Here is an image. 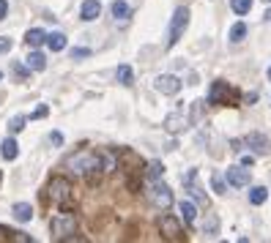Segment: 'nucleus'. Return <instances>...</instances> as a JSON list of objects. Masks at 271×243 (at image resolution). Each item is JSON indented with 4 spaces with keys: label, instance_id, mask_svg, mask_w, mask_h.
<instances>
[{
    "label": "nucleus",
    "instance_id": "1",
    "mask_svg": "<svg viewBox=\"0 0 271 243\" xmlns=\"http://www.w3.org/2000/svg\"><path fill=\"white\" fill-rule=\"evenodd\" d=\"M47 194H50V200L55 202L60 208H71V180L63 178V175H55V178L50 180V186H47Z\"/></svg>",
    "mask_w": 271,
    "mask_h": 243
},
{
    "label": "nucleus",
    "instance_id": "2",
    "mask_svg": "<svg viewBox=\"0 0 271 243\" xmlns=\"http://www.w3.org/2000/svg\"><path fill=\"white\" fill-rule=\"evenodd\" d=\"M186 28H189V9H175V14H173V19H170V30H167V46H175L184 38V33H186Z\"/></svg>",
    "mask_w": 271,
    "mask_h": 243
},
{
    "label": "nucleus",
    "instance_id": "3",
    "mask_svg": "<svg viewBox=\"0 0 271 243\" xmlns=\"http://www.w3.org/2000/svg\"><path fill=\"white\" fill-rule=\"evenodd\" d=\"M74 229H77V219H74V213H58L52 216L50 221V232L55 240H66L69 235H74Z\"/></svg>",
    "mask_w": 271,
    "mask_h": 243
},
{
    "label": "nucleus",
    "instance_id": "4",
    "mask_svg": "<svg viewBox=\"0 0 271 243\" xmlns=\"http://www.w3.org/2000/svg\"><path fill=\"white\" fill-rule=\"evenodd\" d=\"M148 200H151L153 208H159V211H167V208L173 205V191L167 183H162V180H153V186L148 188Z\"/></svg>",
    "mask_w": 271,
    "mask_h": 243
},
{
    "label": "nucleus",
    "instance_id": "5",
    "mask_svg": "<svg viewBox=\"0 0 271 243\" xmlns=\"http://www.w3.org/2000/svg\"><path fill=\"white\" fill-rule=\"evenodd\" d=\"M159 232L165 235L167 240H184V229H181V224H178V219L175 216H159Z\"/></svg>",
    "mask_w": 271,
    "mask_h": 243
},
{
    "label": "nucleus",
    "instance_id": "6",
    "mask_svg": "<svg viewBox=\"0 0 271 243\" xmlns=\"http://www.w3.org/2000/svg\"><path fill=\"white\" fill-rule=\"evenodd\" d=\"M153 87H157L162 96H175V93L181 90V79L175 77V74H159Z\"/></svg>",
    "mask_w": 271,
    "mask_h": 243
},
{
    "label": "nucleus",
    "instance_id": "7",
    "mask_svg": "<svg viewBox=\"0 0 271 243\" xmlns=\"http://www.w3.org/2000/svg\"><path fill=\"white\" fill-rule=\"evenodd\" d=\"M225 178H227V183H230V186H236V188L249 186V170H247L244 164L227 167V170H225Z\"/></svg>",
    "mask_w": 271,
    "mask_h": 243
},
{
    "label": "nucleus",
    "instance_id": "8",
    "mask_svg": "<svg viewBox=\"0 0 271 243\" xmlns=\"http://www.w3.org/2000/svg\"><path fill=\"white\" fill-rule=\"evenodd\" d=\"M181 180H184V186L189 188V194H192V197L198 200L203 208H208V197H206V191H203V188L198 186V172H195V170H189V172H186Z\"/></svg>",
    "mask_w": 271,
    "mask_h": 243
},
{
    "label": "nucleus",
    "instance_id": "9",
    "mask_svg": "<svg viewBox=\"0 0 271 243\" xmlns=\"http://www.w3.org/2000/svg\"><path fill=\"white\" fill-rule=\"evenodd\" d=\"M244 142H247V148H252V151H255V156H266V153H268V137H266V134H260V131L247 134Z\"/></svg>",
    "mask_w": 271,
    "mask_h": 243
},
{
    "label": "nucleus",
    "instance_id": "10",
    "mask_svg": "<svg viewBox=\"0 0 271 243\" xmlns=\"http://www.w3.org/2000/svg\"><path fill=\"white\" fill-rule=\"evenodd\" d=\"M227 93H230L227 82L216 79V82L211 85V93H208V104H227Z\"/></svg>",
    "mask_w": 271,
    "mask_h": 243
},
{
    "label": "nucleus",
    "instance_id": "11",
    "mask_svg": "<svg viewBox=\"0 0 271 243\" xmlns=\"http://www.w3.org/2000/svg\"><path fill=\"white\" fill-rule=\"evenodd\" d=\"M186 123H189V120L184 118V112H170V115L165 118V129L170 131V134L184 131V129H186Z\"/></svg>",
    "mask_w": 271,
    "mask_h": 243
},
{
    "label": "nucleus",
    "instance_id": "12",
    "mask_svg": "<svg viewBox=\"0 0 271 243\" xmlns=\"http://www.w3.org/2000/svg\"><path fill=\"white\" fill-rule=\"evenodd\" d=\"M0 156H3L6 161H14L19 156V145H17L14 137H6L3 142H0Z\"/></svg>",
    "mask_w": 271,
    "mask_h": 243
},
{
    "label": "nucleus",
    "instance_id": "13",
    "mask_svg": "<svg viewBox=\"0 0 271 243\" xmlns=\"http://www.w3.org/2000/svg\"><path fill=\"white\" fill-rule=\"evenodd\" d=\"M99 14H101V3H99V0H85L83 9H80V17H83L85 22H93Z\"/></svg>",
    "mask_w": 271,
    "mask_h": 243
},
{
    "label": "nucleus",
    "instance_id": "14",
    "mask_svg": "<svg viewBox=\"0 0 271 243\" xmlns=\"http://www.w3.org/2000/svg\"><path fill=\"white\" fill-rule=\"evenodd\" d=\"M110 11H112V17H115V22H126L129 14H132V9H129L126 0H115V3L110 6Z\"/></svg>",
    "mask_w": 271,
    "mask_h": 243
},
{
    "label": "nucleus",
    "instance_id": "15",
    "mask_svg": "<svg viewBox=\"0 0 271 243\" xmlns=\"http://www.w3.org/2000/svg\"><path fill=\"white\" fill-rule=\"evenodd\" d=\"M11 213H14V219L17 221H30L33 219V208H30V202H17L14 208H11Z\"/></svg>",
    "mask_w": 271,
    "mask_h": 243
},
{
    "label": "nucleus",
    "instance_id": "16",
    "mask_svg": "<svg viewBox=\"0 0 271 243\" xmlns=\"http://www.w3.org/2000/svg\"><path fill=\"white\" fill-rule=\"evenodd\" d=\"M25 44H28V46H33V50H36V46L47 44V33H44L42 28H33V30H28V33H25Z\"/></svg>",
    "mask_w": 271,
    "mask_h": 243
},
{
    "label": "nucleus",
    "instance_id": "17",
    "mask_svg": "<svg viewBox=\"0 0 271 243\" xmlns=\"http://www.w3.org/2000/svg\"><path fill=\"white\" fill-rule=\"evenodd\" d=\"M25 63L30 66V71H44L47 69V58H44V52H38V50H33Z\"/></svg>",
    "mask_w": 271,
    "mask_h": 243
},
{
    "label": "nucleus",
    "instance_id": "18",
    "mask_svg": "<svg viewBox=\"0 0 271 243\" xmlns=\"http://www.w3.org/2000/svg\"><path fill=\"white\" fill-rule=\"evenodd\" d=\"M178 211H181V216H184L186 224H195V219H198V208H195L192 200H184V202L178 205Z\"/></svg>",
    "mask_w": 271,
    "mask_h": 243
},
{
    "label": "nucleus",
    "instance_id": "19",
    "mask_svg": "<svg viewBox=\"0 0 271 243\" xmlns=\"http://www.w3.org/2000/svg\"><path fill=\"white\" fill-rule=\"evenodd\" d=\"M47 46H50L52 52H63L66 50V36L63 33H50V36H47Z\"/></svg>",
    "mask_w": 271,
    "mask_h": 243
},
{
    "label": "nucleus",
    "instance_id": "20",
    "mask_svg": "<svg viewBox=\"0 0 271 243\" xmlns=\"http://www.w3.org/2000/svg\"><path fill=\"white\" fill-rule=\"evenodd\" d=\"M266 200H268V188L266 186H252L249 188V202H252V205H263Z\"/></svg>",
    "mask_w": 271,
    "mask_h": 243
},
{
    "label": "nucleus",
    "instance_id": "21",
    "mask_svg": "<svg viewBox=\"0 0 271 243\" xmlns=\"http://www.w3.org/2000/svg\"><path fill=\"white\" fill-rule=\"evenodd\" d=\"M244 36H247V25H244V22H236L233 28H230V41H233V44H241Z\"/></svg>",
    "mask_w": 271,
    "mask_h": 243
},
{
    "label": "nucleus",
    "instance_id": "22",
    "mask_svg": "<svg viewBox=\"0 0 271 243\" xmlns=\"http://www.w3.org/2000/svg\"><path fill=\"white\" fill-rule=\"evenodd\" d=\"M25 123H28V118H25V115H14V118L9 120V131L11 134H19L25 129Z\"/></svg>",
    "mask_w": 271,
    "mask_h": 243
},
{
    "label": "nucleus",
    "instance_id": "23",
    "mask_svg": "<svg viewBox=\"0 0 271 243\" xmlns=\"http://www.w3.org/2000/svg\"><path fill=\"white\" fill-rule=\"evenodd\" d=\"M162 175H165V164H162V161H151V164H148V178L162 180Z\"/></svg>",
    "mask_w": 271,
    "mask_h": 243
},
{
    "label": "nucleus",
    "instance_id": "24",
    "mask_svg": "<svg viewBox=\"0 0 271 243\" xmlns=\"http://www.w3.org/2000/svg\"><path fill=\"white\" fill-rule=\"evenodd\" d=\"M132 79H134L132 69H129V66H118V82L129 87V85H132Z\"/></svg>",
    "mask_w": 271,
    "mask_h": 243
},
{
    "label": "nucleus",
    "instance_id": "25",
    "mask_svg": "<svg viewBox=\"0 0 271 243\" xmlns=\"http://www.w3.org/2000/svg\"><path fill=\"white\" fill-rule=\"evenodd\" d=\"M230 6H233L236 14H249V9H252V0H230Z\"/></svg>",
    "mask_w": 271,
    "mask_h": 243
},
{
    "label": "nucleus",
    "instance_id": "26",
    "mask_svg": "<svg viewBox=\"0 0 271 243\" xmlns=\"http://www.w3.org/2000/svg\"><path fill=\"white\" fill-rule=\"evenodd\" d=\"M211 186H214V191L225 194V180H222V175H219V172H214V178H211Z\"/></svg>",
    "mask_w": 271,
    "mask_h": 243
},
{
    "label": "nucleus",
    "instance_id": "27",
    "mask_svg": "<svg viewBox=\"0 0 271 243\" xmlns=\"http://www.w3.org/2000/svg\"><path fill=\"white\" fill-rule=\"evenodd\" d=\"M47 115H50V107L42 104V107H36V110H33L30 118H33V120H42V118H47Z\"/></svg>",
    "mask_w": 271,
    "mask_h": 243
},
{
    "label": "nucleus",
    "instance_id": "28",
    "mask_svg": "<svg viewBox=\"0 0 271 243\" xmlns=\"http://www.w3.org/2000/svg\"><path fill=\"white\" fill-rule=\"evenodd\" d=\"M14 229H9V227H0V240H14Z\"/></svg>",
    "mask_w": 271,
    "mask_h": 243
},
{
    "label": "nucleus",
    "instance_id": "29",
    "mask_svg": "<svg viewBox=\"0 0 271 243\" xmlns=\"http://www.w3.org/2000/svg\"><path fill=\"white\" fill-rule=\"evenodd\" d=\"M91 55V50H85V46H77V50H71V58H88Z\"/></svg>",
    "mask_w": 271,
    "mask_h": 243
},
{
    "label": "nucleus",
    "instance_id": "30",
    "mask_svg": "<svg viewBox=\"0 0 271 243\" xmlns=\"http://www.w3.org/2000/svg\"><path fill=\"white\" fill-rule=\"evenodd\" d=\"M50 142H52V145H63V134H60V131H52V134H50Z\"/></svg>",
    "mask_w": 271,
    "mask_h": 243
},
{
    "label": "nucleus",
    "instance_id": "31",
    "mask_svg": "<svg viewBox=\"0 0 271 243\" xmlns=\"http://www.w3.org/2000/svg\"><path fill=\"white\" fill-rule=\"evenodd\" d=\"M14 71H17V77H22V79H25V77H28V71H30V66H19V63H17V66H14Z\"/></svg>",
    "mask_w": 271,
    "mask_h": 243
},
{
    "label": "nucleus",
    "instance_id": "32",
    "mask_svg": "<svg viewBox=\"0 0 271 243\" xmlns=\"http://www.w3.org/2000/svg\"><path fill=\"white\" fill-rule=\"evenodd\" d=\"M241 164H244V167H252V164H255V156H252V153H244V156H241Z\"/></svg>",
    "mask_w": 271,
    "mask_h": 243
},
{
    "label": "nucleus",
    "instance_id": "33",
    "mask_svg": "<svg viewBox=\"0 0 271 243\" xmlns=\"http://www.w3.org/2000/svg\"><path fill=\"white\" fill-rule=\"evenodd\" d=\"M11 50V38H0V52H9Z\"/></svg>",
    "mask_w": 271,
    "mask_h": 243
},
{
    "label": "nucleus",
    "instance_id": "34",
    "mask_svg": "<svg viewBox=\"0 0 271 243\" xmlns=\"http://www.w3.org/2000/svg\"><path fill=\"white\" fill-rule=\"evenodd\" d=\"M6 14H9V3H6V0H0V19H6Z\"/></svg>",
    "mask_w": 271,
    "mask_h": 243
},
{
    "label": "nucleus",
    "instance_id": "35",
    "mask_svg": "<svg viewBox=\"0 0 271 243\" xmlns=\"http://www.w3.org/2000/svg\"><path fill=\"white\" fill-rule=\"evenodd\" d=\"M268 79H271V66H268Z\"/></svg>",
    "mask_w": 271,
    "mask_h": 243
},
{
    "label": "nucleus",
    "instance_id": "36",
    "mask_svg": "<svg viewBox=\"0 0 271 243\" xmlns=\"http://www.w3.org/2000/svg\"><path fill=\"white\" fill-rule=\"evenodd\" d=\"M0 79H3V71H0Z\"/></svg>",
    "mask_w": 271,
    "mask_h": 243
},
{
    "label": "nucleus",
    "instance_id": "37",
    "mask_svg": "<svg viewBox=\"0 0 271 243\" xmlns=\"http://www.w3.org/2000/svg\"><path fill=\"white\" fill-rule=\"evenodd\" d=\"M0 180H3V172H0Z\"/></svg>",
    "mask_w": 271,
    "mask_h": 243
}]
</instances>
